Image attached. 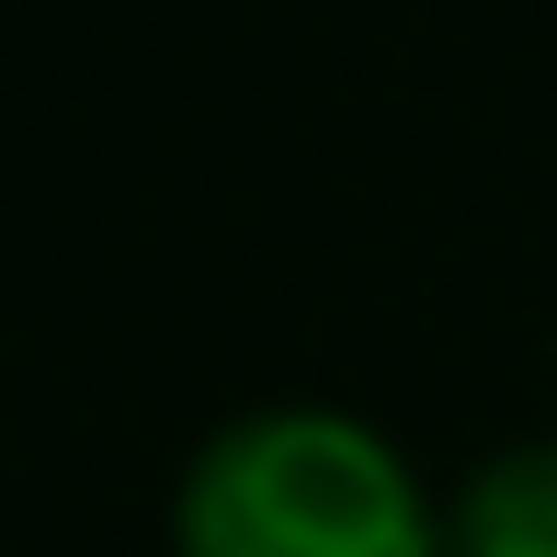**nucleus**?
<instances>
[{
	"label": "nucleus",
	"mask_w": 557,
	"mask_h": 557,
	"mask_svg": "<svg viewBox=\"0 0 557 557\" xmlns=\"http://www.w3.org/2000/svg\"><path fill=\"white\" fill-rule=\"evenodd\" d=\"M171 557H455V523L375 421L273 398L194 444Z\"/></svg>",
	"instance_id": "nucleus-1"
},
{
	"label": "nucleus",
	"mask_w": 557,
	"mask_h": 557,
	"mask_svg": "<svg viewBox=\"0 0 557 557\" xmlns=\"http://www.w3.org/2000/svg\"><path fill=\"white\" fill-rule=\"evenodd\" d=\"M455 557H557V444H500L455 478Z\"/></svg>",
	"instance_id": "nucleus-2"
}]
</instances>
